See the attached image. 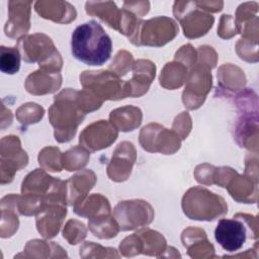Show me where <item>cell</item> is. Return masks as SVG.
<instances>
[{"instance_id":"52a82bcc","label":"cell","mask_w":259,"mask_h":259,"mask_svg":"<svg viewBox=\"0 0 259 259\" xmlns=\"http://www.w3.org/2000/svg\"><path fill=\"white\" fill-rule=\"evenodd\" d=\"M173 14L188 38H197L206 34L214 22V17L201 9L196 1H175Z\"/></svg>"},{"instance_id":"d4e9b609","label":"cell","mask_w":259,"mask_h":259,"mask_svg":"<svg viewBox=\"0 0 259 259\" xmlns=\"http://www.w3.org/2000/svg\"><path fill=\"white\" fill-rule=\"evenodd\" d=\"M142 110L133 105L122 106L113 109L109 114L111 124L121 132H132L142 123Z\"/></svg>"},{"instance_id":"e0dca14e","label":"cell","mask_w":259,"mask_h":259,"mask_svg":"<svg viewBox=\"0 0 259 259\" xmlns=\"http://www.w3.org/2000/svg\"><path fill=\"white\" fill-rule=\"evenodd\" d=\"M62 85L60 72L39 69L29 74L25 80L24 87L32 95H45L56 92Z\"/></svg>"},{"instance_id":"603a6c76","label":"cell","mask_w":259,"mask_h":259,"mask_svg":"<svg viewBox=\"0 0 259 259\" xmlns=\"http://www.w3.org/2000/svg\"><path fill=\"white\" fill-rule=\"evenodd\" d=\"M56 178L50 176L46 170L35 169L26 175L21 184V194H28L45 201Z\"/></svg>"},{"instance_id":"5b68a950","label":"cell","mask_w":259,"mask_h":259,"mask_svg":"<svg viewBox=\"0 0 259 259\" xmlns=\"http://www.w3.org/2000/svg\"><path fill=\"white\" fill-rule=\"evenodd\" d=\"M26 63H38L39 69L60 72L63 60L52 38L45 33L25 35L18 39L16 46Z\"/></svg>"},{"instance_id":"d590c367","label":"cell","mask_w":259,"mask_h":259,"mask_svg":"<svg viewBox=\"0 0 259 259\" xmlns=\"http://www.w3.org/2000/svg\"><path fill=\"white\" fill-rule=\"evenodd\" d=\"M134 63V58L131 53L126 51H119L109 65V70L118 77H121L126 75V73L133 69Z\"/></svg>"},{"instance_id":"ab89813d","label":"cell","mask_w":259,"mask_h":259,"mask_svg":"<svg viewBox=\"0 0 259 259\" xmlns=\"http://www.w3.org/2000/svg\"><path fill=\"white\" fill-rule=\"evenodd\" d=\"M236 33H238L235 18L232 15L224 14L220 19V24L218 27V35L222 38H231Z\"/></svg>"},{"instance_id":"7bdbcfd3","label":"cell","mask_w":259,"mask_h":259,"mask_svg":"<svg viewBox=\"0 0 259 259\" xmlns=\"http://www.w3.org/2000/svg\"><path fill=\"white\" fill-rule=\"evenodd\" d=\"M123 9H126L134 13L139 18L146 15L150 10V2L149 1H124Z\"/></svg>"},{"instance_id":"ee69618b","label":"cell","mask_w":259,"mask_h":259,"mask_svg":"<svg viewBox=\"0 0 259 259\" xmlns=\"http://www.w3.org/2000/svg\"><path fill=\"white\" fill-rule=\"evenodd\" d=\"M198 6L206 12H219L223 9V1H196Z\"/></svg>"},{"instance_id":"30bf717a","label":"cell","mask_w":259,"mask_h":259,"mask_svg":"<svg viewBox=\"0 0 259 259\" xmlns=\"http://www.w3.org/2000/svg\"><path fill=\"white\" fill-rule=\"evenodd\" d=\"M140 144L148 152L171 155L180 149L181 139L174 131L158 123H149L140 133Z\"/></svg>"},{"instance_id":"4fadbf2b","label":"cell","mask_w":259,"mask_h":259,"mask_svg":"<svg viewBox=\"0 0 259 259\" xmlns=\"http://www.w3.org/2000/svg\"><path fill=\"white\" fill-rule=\"evenodd\" d=\"M118 137V131L107 120L94 121L87 125L79 136V143L89 152L109 147Z\"/></svg>"},{"instance_id":"3957f363","label":"cell","mask_w":259,"mask_h":259,"mask_svg":"<svg viewBox=\"0 0 259 259\" xmlns=\"http://www.w3.org/2000/svg\"><path fill=\"white\" fill-rule=\"evenodd\" d=\"M257 221L255 217L237 213L233 219H222L214 230L215 241L228 252L240 250L247 238L257 239Z\"/></svg>"},{"instance_id":"836d02e7","label":"cell","mask_w":259,"mask_h":259,"mask_svg":"<svg viewBox=\"0 0 259 259\" xmlns=\"http://www.w3.org/2000/svg\"><path fill=\"white\" fill-rule=\"evenodd\" d=\"M39 165L51 172H61L63 169L62 153L57 147H46L38 154Z\"/></svg>"},{"instance_id":"ba28073f","label":"cell","mask_w":259,"mask_h":259,"mask_svg":"<svg viewBox=\"0 0 259 259\" xmlns=\"http://www.w3.org/2000/svg\"><path fill=\"white\" fill-rule=\"evenodd\" d=\"M113 218L119 230L132 231L151 224L154 219V209L149 202L142 199L124 200L115 205Z\"/></svg>"},{"instance_id":"6da1fadb","label":"cell","mask_w":259,"mask_h":259,"mask_svg":"<svg viewBox=\"0 0 259 259\" xmlns=\"http://www.w3.org/2000/svg\"><path fill=\"white\" fill-rule=\"evenodd\" d=\"M71 51L76 60L88 66H102L111 57L112 41L97 21L90 20L73 31Z\"/></svg>"},{"instance_id":"60d3db41","label":"cell","mask_w":259,"mask_h":259,"mask_svg":"<svg viewBox=\"0 0 259 259\" xmlns=\"http://www.w3.org/2000/svg\"><path fill=\"white\" fill-rule=\"evenodd\" d=\"M197 61V64H201L212 69L217 65V53L209 46H200L198 48Z\"/></svg>"},{"instance_id":"7a4b0ae2","label":"cell","mask_w":259,"mask_h":259,"mask_svg":"<svg viewBox=\"0 0 259 259\" xmlns=\"http://www.w3.org/2000/svg\"><path fill=\"white\" fill-rule=\"evenodd\" d=\"M77 92L78 90L71 88L62 90L55 96L54 103L49 108V119L59 143L71 141L86 115L79 106Z\"/></svg>"},{"instance_id":"8fae6325","label":"cell","mask_w":259,"mask_h":259,"mask_svg":"<svg viewBox=\"0 0 259 259\" xmlns=\"http://www.w3.org/2000/svg\"><path fill=\"white\" fill-rule=\"evenodd\" d=\"M0 170L1 184L10 183L14 174L26 167L28 156L21 148V143L16 136H6L0 143Z\"/></svg>"},{"instance_id":"74e56055","label":"cell","mask_w":259,"mask_h":259,"mask_svg":"<svg viewBox=\"0 0 259 259\" xmlns=\"http://www.w3.org/2000/svg\"><path fill=\"white\" fill-rule=\"evenodd\" d=\"M174 60L183 64L187 69H191L197 61V53L190 44H187L176 52Z\"/></svg>"},{"instance_id":"8d00e7d4","label":"cell","mask_w":259,"mask_h":259,"mask_svg":"<svg viewBox=\"0 0 259 259\" xmlns=\"http://www.w3.org/2000/svg\"><path fill=\"white\" fill-rule=\"evenodd\" d=\"M86 234L87 231L84 224L77 220L68 221L63 231L64 239H66L71 245H76L81 242L86 237Z\"/></svg>"},{"instance_id":"5bb4252c","label":"cell","mask_w":259,"mask_h":259,"mask_svg":"<svg viewBox=\"0 0 259 259\" xmlns=\"http://www.w3.org/2000/svg\"><path fill=\"white\" fill-rule=\"evenodd\" d=\"M137 154L134 145L130 142H121L115 148L107 166L108 177L115 182H123L128 179Z\"/></svg>"},{"instance_id":"4316f807","label":"cell","mask_w":259,"mask_h":259,"mask_svg":"<svg viewBox=\"0 0 259 259\" xmlns=\"http://www.w3.org/2000/svg\"><path fill=\"white\" fill-rule=\"evenodd\" d=\"M225 187L228 189L231 196L238 202H242V203L255 202V200L252 198V194L256 196L257 194L252 193V190L253 188H257V184L252 185V180L250 177L239 175L235 171L232 174V176L229 178Z\"/></svg>"},{"instance_id":"9c48e42d","label":"cell","mask_w":259,"mask_h":259,"mask_svg":"<svg viewBox=\"0 0 259 259\" xmlns=\"http://www.w3.org/2000/svg\"><path fill=\"white\" fill-rule=\"evenodd\" d=\"M210 71L211 69L204 65L195 64L188 72L182 93V102L187 109H197L203 104L212 85Z\"/></svg>"},{"instance_id":"7402d4cb","label":"cell","mask_w":259,"mask_h":259,"mask_svg":"<svg viewBox=\"0 0 259 259\" xmlns=\"http://www.w3.org/2000/svg\"><path fill=\"white\" fill-rule=\"evenodd\" d=\"M183 245L188 250L190 257H213L214 248L208 242L206 234L198 228H188L183 231L181 236Z\"/></svg>"},{"instance_id":"83f0119b","label":"cell","mask_w":259,"mask_h":259,"mask_svg":"<svg viewBox=\"0 0 259 259\" xmlns=\"http://www.w3.org/2000/svg\"><path fill=\"white\" fill-rule=\"evenodd\" d=\"M188 75V69L177 61L167 63L161 71L159 82L166 89L174 90L180 88L185 82Z\"/></svg>"},{"instance_id":"f546056e","label":"cell","mask_w":259,"mask_h":259,"mask_svg":"<svg viewBox=\"0 0 259 259\" xmlns=\"http://www.w3.org/2000/svg\"><path fill=\"white\" fill-rule=\"evenodd\" d=\"M88 227L90 232L99 239H111L119 232V227L110 213L89 219Z\"/></svg>"},{"instance_id":"ffe728a7","label":"cell","mask_w":259,"mask_h":259,"mask_svg":"<svg viewBox=\"0 0 259 259\" xmlns=\"http://www.w3.org/2000/svg\"><path fill=\"white\" fill-rule=\"evenodd\" d=\"M85 10L87 14L98 17L109 27L117 30L120 33L123 19V11L122 9H119L114 2L87 1L85 3Z\"/></svg>"},{"instance_id":"b9f144b4","label":"cell","mask_w":259,"mask_h":259,"mask_svg":"<svg viewBox=\"0 0 259 259\" xmlns=\"http://www.w3.org/2000/svg\"><path fill=\"white\" fill-rule=\"evenodd\" d=\"M214 170H215V167L212 165H209V164L199 165L194 170V177L199 183L203 185L213 184Z\"/></svg>"},{"instance_id":"d6986e66","label":"cell","mask_w":259,"mask_h":259,"mask_svg":"<svg viewBox=\"0 0 259 259\" xmlns=\"http://www.w3.org/2000/svg\"><path fill=\"white\" fill-rule=\"evenodd\" d=\"M34 9L40 17L62 24L74 21L77 16L75 7L67 1H36Z\"/></svg>"},{"instance_id":"1f68e13d","label":"cell","mask_w":259,"mask_h":259,"mask_svg":"<svg viewBox=\"0 0 259 259\" xmlns=\"http://www.w3.org/2000/svg\"><path fill=\"white\" fill-rule=\"evenodd\" d=\"M90 152L84 147L75 146L62 154L63 168L67 171H77L82 169L88 163Z\"/></svg>"},{"instance_id":"cb8c5ba5","label":"cell","mask_w":259,"mask_h":259,"mask_svg":"<svg viewBox=\"0 0 259 259\" xmlns=\"http://www.w3.org/2000/svg\"><path fill=\"white\" fill-rule=\"evenodd\" d=\"M18 195L10 193L1 199V238H9L15 234L19 226L17 210Z\"/></svg>"},{"instance_id":"4dcf8cb0","label":"cell","mask_w":259,"mask_h":259,"mask_svg":"<svg viewBox=\"0 0 259 259\" xmlns=\"http://www.w3.org/2000/svg\"><path fill=\"white\" fill-rule=\"evenodd\" d=\"M137 234L141 240L143 254L157 256V252L165 251L166 240L160 233L150 229H144Z\"/></svg>"},{"instance_id":"9a60e30c","label":"cell","mask_w":259,"mask_h":259,"mask_svg":"<svg viewBox=\"0 0 259 259\" xmlns=\"http://www.w3.org/2000/svg\"><path fill=\"white\" fill-rule=\"evenodd\" d=\"M31 1H9L8 19L4 25V32L10 38L25 36L30 28Z\"/></svg>"},{"instance_id":"ac0fdd59","label":"cell","mask_w":259,"mask_h":259,"mask_svg":"<svg viewBox=\"0 0 259 259\" xmlns=\"http://www.w3.org/2000/svg\"><path fill=\"white\" fill-rule=\"evenodd\" d=\"M133 78L127 81L130 97H140L148 92L155 79L156 66L149 60H138L133 65Z\"/></svg>"},{"instance_id":"f1b7e54d","label":"cell","mask_w":259,"mask_h":259,"mask_svg":"<svg viewBox=\"0 0 259 259\" xmlns=\"http://www.w3.org/2000/svg\"><path fill=\"white\" fill-rule=\"evenodd\" d=\"M218 82L222 89L236 91L244 87L246 78L244 72L233 64H224L218 72Z\"/></svg>"},{"instance_id":"44dd1931","label":"cell","mask_w":259,"mask_h":259,"mask_svg":"<svg viewBox=\"0 0 259 259\" xmlns=\"http://www.w3.org/2000/svg\"><path fill=\"white\" fill-rule=\"evenodd\" d=\"M67 182V203L74 206L82 201L96 183V175L91 170H83L70 177Z\"/></svg>"},{"instance_id":"e575fe53","label":"cell","mask_w":259,"mask_h":259,"mask_svg":"<svg viewBox=\"0 0 259 259\" xmlns=\"http://www.w3.org/2000/svg\"><path fill=\"white\" fill-rule=\"evenodd\" d=\"M45 113V109L34 103V102H27L19 106L16 110V118L22 125H28L32 123L38 122Z\"/></svg>"},{"instance_id":"d6a6232c","label":"cell","mask_w":259,"mask_h":259,"mask_svg":"<svg viewBox=\"0 0 259 259\" xmlns=\"http://www.w3.org/2000/svg\"><path fill=\"white\" fill-rule=\"evenodd\" d=\"M21 54L15 46L13 48L0 47V70L4 74L13 75L19 71Z\"/></svg>"},{"instance_id":"8992f818","label":"cell","mask_w":259,"mask_h":259,"mask_svg":"<svg viewBox=\"0 0 259 259\" xmlns=\"http://www.w3.org/2000/svg\"><path fill=\"white\" fill-rule=\"evenodd\" d=\"M80 84L102 101L120 100L130 96L127 81L108 70L84 71L80 75Z\"/></svg>"},{"instance_id":"484cf974","label":"cell","mask_w":259,"mask_h":259,"mask_svg":"<svg viewBox=\"0 0 259 259\" xmlns=\"http://www.w3.org/2000/svg\"><path fill=\"white\" fill-rule=\"evenodd\" d=\"M74 212L80 217L93 219L99 215L110 213V204L106 197L94 193L86 196L82 201L75 204Z\"/></svg>"},{"instance_id":"2e32d148","label":"cell","mask_w":259,"mask_h":259,"mask_svg":"<svg viewBox=\"0 0 259 259\" xmlns=\"http://www.w3.org/2000/svg\"><path fill=\"white\" fill-rule=\"evenodd\" d=\"M67 215V207L59 203H46L36 214V229L44 238H54L58 235L64 219Z\"/></svg>"},{"instance_id":"277c9868","label":"cell","mask_w":259,"mask_h":259,"mask_svg":"<svg viewBox=\"0 0 259 259\" xmlns=\"http://www.w3.org/2000/svg\"><path fill=\"white\" fill-rule=\"evenodd\" d=\"M181 205L185 215L195 221L209 222L228 212V204L223 197L200 186L188 189Z\"/></svg>"},{"instance_id":"7c38bea8","label":"cell","mask_w":259,"mask_h":259,"mask_svg":"<svg viewBox=\"0 0 259 259\" xmlns=\"http://www.w3.org/2000/svg\"><path fill=\"white\" fill-rule=\"evenodd\" d=\"M178 32L177 23L170 17L157 16L146 21L143 20L139 34V46L163 47L175 38Z\"/></svg>"},{"instance_id":"f35d334b","label":"cell","mask_w":259,"mask_h":259,"mask_svg":"<svg viewBox=\"0 0 259 259\" xmlns=\"http://www.w3.org/2000/svg\"><path fill=\"white\" fill-rule=\"evenodd\" d=\"M191 117L186 111H183L179 115H177L172 125V130L180 137L181 140H185L187 138L191 131Z\"/></svg>"}]
</instances>
